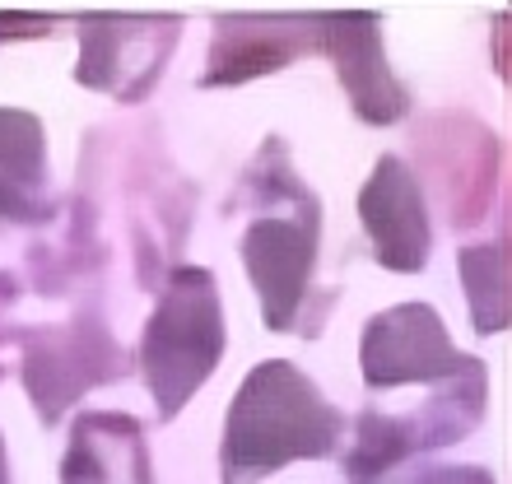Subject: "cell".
Wrapping results in <instances>:
<instances>
[{"label":"cell","instance_id":"obj_1","mask_svg":"<svg viewBox=\"0 0 512 484\" xmlns=\"http://www.w3.org/2000/svg\"><path fill=\"white\" fill-rule=\"evenodd\" d=\"M340 438V410L294 363L270 359L252 368L229 405L224 429V484H252L289 461L326 457Z\"/></svg>","mask_w":512,"mask_h":484},{"label":"cell","instance_id":"obj_2","mask_svg":"<svg viewBox=\"0 0 512 484\" xmlns=\"http://www.w3.org/2000/svg\"><path fill=\"white\" fill-rule=\"evenodd\" d=\"M219 359H224V312L215 275L201 266H177L140 345V368L159 415H182V405L215 373Z\"/></svg>","mask_w":512,"mask_h":484},{"label":"cell","instance_id":"obj_3","mask_svg":"<svg viewBox=\"0 0 512 484\" xmlns=\"http://www.w3.org/2000/svg\"><path fill=\"white\" fill-rule=\"evenodd\" d=\"M359 368L368 387H410V382H466L485 377V363L461 354L443 317L429 303H401L364 326Z\"/></svg>","mask_w":512,"mask_h":484},{"label":"cell","instance_id":"obj_4","mask_svg":"<svg viewBox=\"0 0 512 484\" xmlns=\"http://www.w3.org/2000/svg\"><path fill=\"white\" fill-rule=\"evenodd\" d=\"M317 229H322V210L308 201L298 219H256L243 233V266L261 294V317L270 331L294 326L317 261Z\"/></svg>","mask_w":512,"mask_h":484},{"label":"cell","instance_id":"obj_5","mask_svg":"<svg viewBox=\"0 0 512 484\" xmlns=\"http://www.w3.org/2000/svg\"><path fill=\"white\" fill-rule=\"evenodd\" d=\"M80 75L84 89H103L112 98H140L159 80L163 61L173 56L177 19H84L80 24Z\"/></svg>","mask_w":512,"mask_h":484},{"label":"cell","instance_id":"obj_6","mask_svg":"<svg viewBox=\"0 0 512 484\" xmlns=\"http://www.w3.org/2000/svg\"><path fill=\"white\" fill-rule=\"evenodd\" d=\"M122 368L126 359L94 317H80L66 331H42L24 345V387L47 419H56L80 391L103 387Z\"/></svg>","mask_w":512,"mask_h":484},{"label":"cell","instance_id":"obj_7","mask_svg":"<svg viewBox=\"0 0 512 484\" xmlns=\"http://www.w3.org/2000/svg\"><path fill=\"white\" fill-rule=\"evenodd\" d=\"M317 52L336 61L340 84L368 126H391L405 117L410 94L387 66L378 14H317Z\"/></svg>","mask_w":512,"mask_h":484},{"label":"cell","instance_id":"obj_8","mask_svg":"<svg viewBox=\"0 0 512 484\" xmlns=\"http://www.w3.org/2000/svg\"><path fill=\"white\" fill-rule=\"evenodd\" d=\"M359 219H364L373 252L387 270L396 275H415L433 252L429 233V205H424V187L415 182L410 163L382 154L373 177L359 191Z\"/></svg>","mask_w":512,"mask_h":484},{"label":"cell","instance_id":"obj_9","mask_svg":"<svg viewBox=\"0 0 512 484\" xmlns=\"http://www.w3.org/2000/svg\"><path fill=\"white\" fill-rule=\"evenodd\" d=\"M419 149L429 163L433 182L447 196V215L457 229L480 224L494 201L499 182V140L475 117H438L429 131H419Z\"/></svg>","mask_w":512,"mask_h":484},{"label":"cell","instance_id":"obj_10","mask_svg":"<svg viewBox=\"0 0 512 484\" xmlns=\"http://www.w3.org/2000/svg\"><path fill=\"white\" fill-rule=\"evenodd\" d=\"M317 52V19L312 14H243V19H219L215 52L205 66V84H247L256 75L289 66L294 56Z\"/></svg>","mask_w":512,"mask_h":484},{"label":"cell","instance_id":"obj_11","mask_svg":"<svg viewBox=\"0 0 512 484\" xmlns=\"http://www.w3.org/2000/svg\"><path fill=\"white\" fill-rule=\"evenodd\" d=\"M61 484H149V457L131 415H80L61 461Z\"/></svg>","mask_w":512,"mask_h":484},{"label":"cell","instance_id":"obj_12","mask_svg":"<svg viewBox=\"0 0 512 484\" xmlns=\"http://www.w3.org/2000/svg\"><path fill=\"white\" fill-rule=\"evenodd\" d=\"M47 210V140L38 117L0 108V219H42Z\"/></svg>","mask_w":512,"mask_h":484},{"label":"cell","instance_id":"obj_13","mask_svg":"<svg viewBox=\"0 0 512 484\" xmlns=\"http://www.w3.org/2000/svg\"><path fill=\"white\" fill-rule=\"evenodd\" d=\"M461 289L471 298L475 331H503L508 326V238L461 252Z\"/></svg>","mask_w":512,"mask_h":484},{"label":"cell","instance_id":"obj_14","mask_svg":"<svg viewBox=\"0 0 512 484\" xmlns=\"http://www.w3.org/2000/svg\"><path fill=\"white\" fill-rule=\"evenodd\" d=\"M373 484H494V475L480 466H433V471H410V475H382Z\"/></svg>","mask_w":512,"mask_h":484},{"label":"cell","instance_id":"obj_15","mask_svg":"<svg viewBox=\"0 0 512 484\" xmlns=\"http://www.w3.org/2000/svg\"><path fill=\"white\" fill-rule=\"evenodd\" d=\"M47 28H52V19H5V14H0V38H5V33H14V38H38Z\"/></svg>","mask_w":512,"mask_h":484},{"label":"cell","instance_id":"obj_16","mask_svg":"<svg viewBox=\"0 0 512 484\" xmlns=\"http://www.w3.org/2000/svg\"><path fill=\"white\" fill-rule=\"evenodd\" d=\"M0 484H10V471H5V443H0Z\"/></svg>","mask_w":512,"mask_h":484}]
</instances>
